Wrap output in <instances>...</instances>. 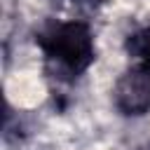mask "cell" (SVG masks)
Masks as SVG:
<instances>
[{
    "label": "cell",
    "mask_w": 150,
    "mask_h": 150,
    "mask_svg": "<svg viewBox=\"0 0 150 150\" xmlns=\"http://www.w3.org/2000/svg\"><path fill=\"white\" fill-rule=\"evenodd\" d=\"M38 42L47 59L56 61L73 75L87 70L94 61V38L87 23L66 21L49 26L45 33L38 35Z\"/></svg>",
    "instance_id": "cell-1"
},
{
    "label": "cell",
    "mask_w": 150,
    "mask_h": 150,
    "mask_svg": "<svg viewBox=\"0 0 150 150\" xmlns=\"http://www.w3.org/2000/svg\"><path fill=\"white\" fill-rule=\"evenodd\" d=\"M115 105L127 115H143L150 110V61H138L136 68L120 77Z\"/></svg>",
    "instance_id": "cell-2"
},
{
    "label": "cell",
    "mask_w": 150,
    "mask_h": 150,
    "mask_svg": "<svg viewBox=\"0 0 150 150\" xmlns=\"http://www.w3.org/2000/svg\"><path fill=\"white\" fill-rule=\"evenodd\" d=\"M127 52L136 61H150V28L134 33L127 40Z\"/></svg>",
    "instance_id": "cell-3"
}]
</instances>
